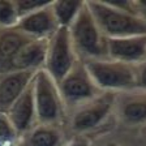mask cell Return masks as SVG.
Instances as JSON below:
<instances>
[{"label": "cell", "instance_id": "obj_1", "mask_svg": "<svg viewBox=\"0 0 146 146\" xmlns=\"http://www.w3.org/2000/svg\"><path fill=\"white\" fill-rule=\"evenodd\" d=\"M86 4L99 30L107 39L146 35V18L124 12L108 0H86Z\"/></svg>", "mask_w": 146, "mask_h": 146}, {"label": "cell", "instance_id": "obj_2", "mask_svg": "<svg viewBox=\"0 0 146 146\" xmlns=\"http://www.w3.org/2000/svg\"><path fill=\"white\" fill-rule=\"evenodd\" d=\"M82 63L85 64L98 89L103 93L120 94L131 90H140L137 85V68L140 64L129 65L108 58L85 60Z\"/></svg>", "mask_w": 146, "mask_h": 146}, {"label": "cell", "instance_id": "obj_3", "mask_svg": "<svg viewBox=\"0 0 146 146\" xmlns=\"http://www.w3.org/2000/svg\"><path fill=\"white\" fill-rule=\"evenodd\" d=\"M68 31L74 51L81 61L107 58V38L102 34L91 16L86 0L74 21L68 27Z\"/></svg>", "mask_w": 146, "mask_h": 146}, {"label": "cell", "instance_id": "obj_4", "mask_svg": "<svg viewBox=\"0 0 146 146\" xmlns=\"http://www.w3.org/2000/svg\"><path fill=\"white\" fill-rule=\"evenodd\" d=\"M31 90L36 124L63 125L67 120V110L54 78L46 70H38L31 81Z\"/></svg>", "mask_w": 146, "mask_h": 146}, {"label": "cell", "instance_id": "obj_5", "mask_svg": "<svg viewBox=\"0 0 146 146\" xmlns=\"http://www.w3.org/2000/svg\"><path fill=\"white\" fill-rule=\"evenodd\" d=\"M116 94L102 93L95 99L80 106L67 115L68 127L76 136H85L100 128L115 113Z\"/></svg>", "mask_w": 146, "mask_h": 146}, {"label": "cell", "instance_id": "obj_6", "mask_svg": "<svg viewBox=\"0 0 146 146\" xmlns=\"http://www.w3.org/2000/svg\"><path fill=\"white\" fill-rule=\"evenodd\" d=\"M58 88L67 110V115L103 93L95 85L81 60L77 61L67 76L58 82Z\"/></svg>", "mask_w": 146, "mask_h": 146}, {"label": "cell", "instance_id": "obj_7", "mask_svg": "<svg viewBox=\"0 0 146 146\" xmlns=\"http://www.w3.org/2000/svg\"><path fill=\"white\" fill-rule=\"evenodd\" d=\"M78 60L80 59L74 51L68 29L59 27L47 43L43 70L48 73L58 84L70 72Z\"/></svg>", "mask_w": 146, "mask_h": 146}, {"label": "cell", "instance_id": "obj_8", "mask_svg": "<svg viewBox=\"0 0 146 146\" xmlns=\"http://www.w3.org/2000/svg\"><path fill=\"white\" fill-rule=\"evenodd\" d=\"M16 27L30 39L48 40L59 29L51 1H47L42 8L21 17Z\"/></svg>", "mask_w": 146, "mask_h": 146}, {"label": "cell", "instance_id": "obj_9", "mask_svg": "<svg viewBox=\"0 0 146 146\" xmlns=\"http://www.w3.org/2000/svg\"><path fill=\"white\" fill-rule=\"evenodd\" d=\"M107 58L129 65L146 61V35L107 39Z\"/></svg>", "mask_w": 146, "mask_h": 146}, {"label": "cell", "instance_id": "obj_10", "mask_svg": "<svg viewBox=\"0 0 146 146\" xmlns=\"http://www.w3.org/2000/svg\"><path fill=\"white\" fill-rule=\"evenodd\" d=\"M115 115L128 127H142L146 119V95L142 90L116 94Z\"/></svg>", "mask_w": 146, "mask_h": 146}, {"label": "cell", "instance_id": "obj_11", "mask_svg": "<svg viewBox=\"0 0 146 146\" xmlns=\"http://www.w3.org/2000/svg\"><path fill=\"white\" fill-rule=\"evenodd\" d=\"M36 72L9 70L0 73V112L5 113L18 97L29 88Z\"/></svg>", "mask_w": 146, "mask_h": 146}, {"label": "cell", "instance_id": "obj_12", "mask_svg": "<svg viewBox=\"0 0 146 146\" xmlns=\"http://www.w3.org/2000/svg\"><path fill=\"white\" fill-rule=\"evenodd\" d=\"M9 121L22 137L36 125V113L33 99L31 84L5 112Z\"/></svg>", "mask_w": 146, "mask_h": 146}, {"label": "cell", "instance_id": "obj_13", "mask_svg": "<svg viewBox=\"0 0 146 146\" xmlns=\"http://www.w3.org/2000/svg\"><path fill=\"white\" fill-rule=\"evenodd\" d=\"M48 40L30 39L21 47L13 61V70L38 72L43 69Z\"/></svg>", "mask_w": 146, "mask_h": 146}, {"label": "cell", "instance_id": "obj_14", "mask_svg": "<svg viewBox=\"0 0 146 146\" xmlns=\"http://www.w3.org/2000/svg\"><path fill=\"white\" fill-rule=\"evenodd\" d=\"M68 141L63 125L36 124L22 137V146H64Z\"/></svg>", "mask_w": 146, "mask_h": 146}, {"label": "cell", "instance_id": "obj_15", "mask_svg": "<svg viewBox=\"0 0 146 146\" xmlns=\"http://www.w3.org/2000/svg\"><path fill=\"white\" fill-rule=\"evenodd\" d=\"M30 38H27L17 27L0 30V73L13 70V61L21 47Z\"/></svg>", "mask_w": 146, "mask_h": 146}, {"label": "cell", "instance_id": "obj_16", "mask_svg": "<svg viewBox=\"0 0 146 146\" xmlns=\"http://www.w3.org/2000/svg\"><path fill=\"white\" fill-rule=\"evenodd\" d=\"M84 1H70V0H54L51 7L59 27H68L77 17Z\"/></svg>", "mask_w": 146, "mask_h": 146}, {"label": "cell", "instance_id": "obj_17", "mask_svg": "<svg viewBox=\"0 0 146 146\" xmlns=\"http://www.w3.org/2000/svg\"><path fill=\"white\" fill-rule=\"evenodd\" d=\"M0 146H22V136L9 121L5 113L0 112Z\"/></svg>", "mask_w": 146, "mask_h": 146}, {"label": "cell", "instance_id": "obj_18", "mask_svg": "<svg viewBox=\"0 0 146 146\" xmlns=\"http://www.w3.org/2000/svg\"><path fill=\"white\" fill-rule=\"evenodd\" d=\"M18 20L20 16L15 0H0V30L16 27Z\"/></svg>", "mask_w": 146, "mask_h": 146}, {"label": "cell", "instance_id": "obj_19", "mask_svg": "<svg viewBox=\"0 0 146 146\" xmlns=\"http://www.w3.org/2000/svg\"><path fill=\"white\" fill-rule=\"evenodd\" d=\"M46 3L47 1H40V0H15V4H16V8H17L20 18L34 12L36 9L42 8Z\"/></svg>", "mask_w": 146, "mask_h": 146}, {"label": "cell", "instance_id": "obj_20", "mask_svg": "<svg viewBox=\"0 0 146 146\" xmlns=\"http://www.w3.org/2000/svg\"><path fill=\"white\" fill-rule=\"evenodd\" d=\"M64 146H91V141L86 136H74L68 138Z\"/></svg>", "mask_w": 146, "mask_h": 146}, {"label": "cell", "instance_id": "obj_21", "mask_svg": "<svg viewBox=\"0 0 146 146\" xmlns=\"http://www.w3.org/2000/svg\"><path fill=\"white\" fill-rule=\"evenodd\" d=\"M103 146H121L119 142H116V141H108V142H106Z\"/></svg>", "mask_w": 146, "mask_h": 146}]
</instances>
